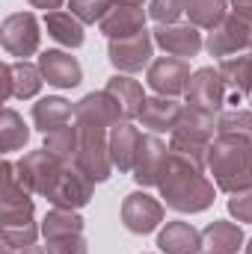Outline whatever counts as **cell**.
Segmentation results:
<instances>
[{
  "mask_svg": "<svg viewBox=\"0 0 252 254\" xmlns=\"http://www.w3.org/2000/svg\"><path fill=\"white\" fill-rule=\"evenodd\" d=\"M157 190L169 210L190 213V216L205 213L208 207H214V198H217V184L208 178L205 163L175 151H169V163L163 169Z\"/></svg>",
  "mask_w": 252,
  "mask_h": 254,
  "instance_id": "1",
  "label": "cell"
},
{
  "mask_svg": "<svg viewBox=\"0 0 252 254\" xmlns=\"http://www.w3.org/2000/svg\"><path fill=\"white\" fill-rule=\"evenodd\" d=\"M205 169L217 184V190L226 195L252 190V142L241 136L217 133L208 148Z\"/></svg>",
  "mask_w": 252,
  "mask_h": 254,
  "instance_id": "2",
  "label": "cell"
},
{
  "mask_svg": "<svg viewBox=\"0 0 252 254\" xmlns=\"http://www.w3.org/2000/svg\"><path fill=\"white\" fill-rule=\"evenodd\" d=\"M217 122H220V116L205 113V110H193V107L184 104V113H181L178 125L169 133V151L187 154L193 160L205 163L208 148H211V142L217 136Z\"/></svg>",
  "mask_w": 252,
  "mask_h": 254,
  "instance_id": "3",
  "label": "cell"
},
{
  "mask_svg": "<svg viewBox=\"0 0 252 254\" xmlns=\"http://www.w3.org/2000/svg\"><path fill=\"white\" fill-rule=\"evenodd\" d=\"M77 125V122H74ZM80 127V142H77V154H74V166L92 181V184H104L113 175V157H110V133L104 127Z\"/></svg>",
  "mask_w": 252,
  "mask_h": 254,
  "instance_id": "4",
  "label": "cell"
},
{
  "mask_svg": "<svg viewBox=\"0 0 252 254\" xmlns=\"http://www.w3.org/2000/svg\"><path fill=\"white\" fill-rule=\"evenodd\" d=\"M0 178H3V190H0V228H30L36 225V204H33V192L21 187L18 175H15V163L3 160L0 166Z\"/></svg>",
  "mask_w": 252,
  "mask_h": 254,
  "instance_id": "5",
  "label": "cell"
},
{
  "mask_svg": "<svg viewBox=\"0 0 252 254\" xmlns=\"http://www.w3.org/2000/svg\"><path fill=\"white\" fill-rule=\"evenodd\" d=\"M205 51H208L211 57H220V60L252 51V15L250 12L232 9V12L223 18V24L208 33Z\"/></svg>",
  "mask_w": 252,
  "mask_h": 254,
  "instance_id": "6",
  "label": "cell"
},
{
  "mask_svg": "<svg viewBox=\"0 0 252 254\" xmlns=\"http://www.w3.org/2000/svg\"><path fill=\"white\" fill-rule=\"evenodd\" d=\"M63 166L65 163L60 157H54L51 151L39 148V151H27V154L15 163V175H18L21 187L27 192L45 198V195L51 192V187H54V181L60 178Z\"/></svg>",
  "mask_w": 252,
  "mask_h": 254,
  "instance_id": "7",
  "label": "cell"
},
{
  "mask_svg": "<svg viewBox=\"0 0 252 254\" xmlns=\"http://www.w3.org/2000/svg\"><path fill=\"white\" fill-rule=\"evenodd\" d=\"M0 42H3V51L9 57H18V60H27L33 54H39V45H42V33H39V21L33 12H12L3 18V27H0Z\"/></svg>",
  "mask_w": 252,
  "mask_h": 254,
  "instance_id": "8",
  "label": "cell"
},
{
  "mask_svg": "<svg viewBox=\"0 0 252 254\" xmlns=\"http://www.w3.org/2000/svg\"><path fill=\"white\" fill-rule=\"evenodd\" d=\"M154 36L151 30H142L130 39H110L107 60L116 68V74H136L154 63Z\"/></svg>",
  "mask_w": 252,
  "mask_h": 254,
  "instance_id": "9",
  "label": "cell"
},
{
  "mask_svg": "<svg viewBox=\"0 0 252 254\" xmlns=\"http://www.w3.org/2000/svg\"><path fill=\"white\" fill-rule=\"evenodd\" d=\"M92 190L95 184L74 166V163H65L60 178L54 181L51 192L45 195L51 201V207H60V210H80L92 201Z\"/></svg>",
  "mask_w": 252,
  "mask_h": 254,
  "instance_id": "10",
  "label": "cell"
},
{
  "mask_svg": "<svg viewBox=\"0 0 252 254\" xmlns=\"http://www.w3.org/2000/svg\"><path fill=\"white\" fill-rule=\"evenodd\" d=\"M74 122L77 125H89V127H104V130H113V127L125 125V113L119 107V101L101 89V92H89L83 95L77 104H74Z\"/></svg>",
  "mask_w": 252,
  "mask_h": 254,
  "instance_id": "11",
  "label": "cell"
},
{
  "mask_svg": "<svg viewBox=\"0 0 252 254\" xmlns=\"http://www.w3.org/2000/svg\"><path fill=\"white\" fill-rule=\"evenodd\" d=\"M193 77L187 60H178V57H157L154 63L145 68V83L154 95H163V98H178L187 92V83Z\"/></svg>",
  "mask_w": 252,
  "mask_h": 254,
  "instance_id": "12",
  "label": "cell"
},
{
  "mask_svg": "<svg viewBox=\"0 0 252 254\" xmlns=\"http://www.w3.org/2000/svg\"><path fill=\"white\" fill-rule=\"evenodd\" d=\"M226 92L229 89H226L220 71L208 65V68H196L193 71V77L187 83V92H184V101L193 110H205V113L220 116V110L226 104Z\"/></svg>",
  "mask_w": 252,
  "mask_h": 254,
  "instance_id": "13",
  "label": "cell"
},
{
  "mask_svg": "<svg viewBox=\"0 0 252 254\" xmlns=\"http://www.w3.org/2000/svg\"><path fill=\"white\" fill-rule=\"evenodd\" d=\"M166 163H169V145H166L157 133H145L142 142H139V151H136V163H133L130 178H133L136 187H142V190L157 187L160 178H163Z\"/></svg>",
  "mask_w": 252,
  "mask_h": 254,
  "instance_id": "14",
  "label": "cell"
},
{
  "mask_svg": "<svg viewBox=\"0 0 252 254\" xmlns=\"http://www.w3.org/2000/svg\"><path fill=\"white\" fill-rule=\"evenodd\" d=\"M122 225H125L130 234H151L163 225V201L151 198L145 190H136L125 195L122 201Z\"/></svg>",
  "mask_w": 252,
  "mask_h": 254,
  "instance_id": "15",
  "label": "cell"
},
{
  "mask_svg": "<svg viewBox=\"0 0 252 254\" xmlns=\"http://www.w3.org/2000/svg\"><path fill=\"white\" fill-rule=\"evenodd\" d=\"M151 36H154V45L166 57H178V60H193L205 48V39H202L199 27H193V24H157L151 30Z\"/></svg>",
  "mask_w": 252,
  "mask_h": 254,
  "instance_id": "16",
  "label": "cell"
},
{
  "mask_svg": "<svg viewBox=\"0 0 252 254\" xmlns=\"http://www.w3.org/2000/svg\"><path fill=\"white\" fill-rule=\"evenodd\" d=\"M3 92L0 98L9 101V98H21V101H30L42 92L45 86V77L39 71V65L27 63V60H18V63H3Z\"/></svg>",
  "mask_w": 252,
  "mask_h": 254,
  "instance_id": "17",
  "label": "cell"
},
{
  "mask_svg": "<svg viewBox=\"0 0 252 254\" xmlns=\"http://www.w3.org/2000/svg\"><path fill=\"white\" fill-rule=\"evenodd\" d=\"M36 65H39L45 83L54 89H74L83 83V68L77 63V57H71L65 51H42Z\"/></svg>",
  "mask_w": 252,
  "mask_h": 254,
  "instance_id": "18",
  "label": "cell"
},
{
  "mask_svg": "<svg viewBox=\"0 0 252 254\" xmlns=\"http://www.w3.org/2000/svg\"><path fill=\"white\" fill-rule=\"evenodd\" d=\"M145 21H148V12L142 6L113 3V9L104 15V21L98 27H101V33L107 39H130V36H136V33L145 30Z\"/></svg>",
  "mask_w": 252,
  "mask_h": 254,
  "instance_id": "19",
  "label": "cell"
},
{
  "mask_svg": "<svg viewBox=\"0 0 252 254\" xmlns=\"http://www.w3.org/2000/svg\"><path fill=\"white\" fill-rule=\"evenodd\" d=\"M217 71L229 89V104H241L244 98H252V54L226 57L217 65Z\"/></svg>",
  "mask_w": 252,
  "mask_h": 254,
  "instance_id": "20",
  "label": "cell"
},
{
  "mask_svg": "<svg viewBox=\"0 0 252 254\" xmlns=\"http://www.w3.org/2000/svg\"><path fill=\"white\" fill-rule=\"evenodd\" d=\"M184 113V104H178L175 98H163V95H154V98H145L142 110H139V125L151 133H172L178 119Z\"/></svg>",
  "mask_w": 252,
  "mask_h": 254,
  "instance_id": "21",
  "label": "cell"
},
{
  "mask_svg": "<svg viewBox=\"0 0 252 254\" xmlns=\"http://www.w3.org/2000/svg\"><path fill=\"white\" fill-rule=\"evenodd\" d=\"M244 249V231L235 222L214 219L202 231V254H238Z\"/></svg>",
  "mask_w": 252,
  "mask_h": 254,
  "instance_id": "22",
  "label": "cell"
},
{
  "mask_svg": "<svg viewBox=\"0 0 252 254\" xmlns=\"http://www.w3.org/2000/svg\"><path fill=\"white\" fill-rule=\"evenodd\" d=\"M160 254H202V234L190 222H166L157 234Z\"/></svg>",
  "mask_w": 252,
  "mask_h": 254,
  "instance_id": "23",
  "label": "cell"
},
{
  "mask_svg": "<svg viewBox=\"0 0 252 254\" xmlns=\"http://www.w3.org/2000/svg\"><path fill=\"white\" fill-rule=\"evenodd\" d=\"M139 142H142V133H139V127H133L130 122L110 130V157H113V166L122 175H130L133 172Z\"/></svg>",
  "mask_w": 252,
  "mask_h": 254,
  "instance_id": "24",
  "label": "cell"
},
{
  "mask_svg": "<svg viewBox=\"0 0 252 254\" xmlns=\"http://www.w3.org/2000/svg\"><path fill=\"white\" fill-rule=\"evenodd\" d=\"M71 119H74V107L63 95H48L33 104V125L39 133H51L63 125H71Z\"/></svg>",
  "mask_w": 252,
  "mask_h": 254,
  "instance_id": "25",
  "label": "cell"
},
{
  "mask_svg": "<svg viewBox=\"0 0 252 254\" xmlns=\"http://www.w3.org/2000/svg\"><path fill=\"white\" fill-rule=\"evenodd\" d=\"M104 89L119 101V107H122V113H125L127 122L139 119V110H142V104H145V92H142V83H139V80H133L130 74H113Z\"/></svg>",
  "mask_w": 252,
  "mask_h": 254,
  "instance_id": "26",
  "label": "cell"
},
{
  "mask_svg": "<svg viewBox=\"0 0 252 254\" xmlns=\"http://www.w3.org/2000/svg\"><path fill=\"white\" fill-rule=\"evenodd\" d=\"M45 30L54 42H60L63 48H80L86 42V33H83V21L65 9L57 12H48L45 15Z\"/></svg>",
  "mask_w": 252,
  "mask_h": 254,
  "instance_id": "27",
  "label": "cell"
},
{
  "mask_svg": "<svg viewBox=\"0 0 252 254\" xmlns=\"http://www.w3.org/2000/svg\"><path fill=\"white\" fill-rule=\"evenodd\" d=\"M83 216L77 210H48V216L42 219V237L45 243L48 240H57V237H71V234H83Z\"/></svg>",
  "mask_w": 252,
  "mask_h": 254,
  "instance_id": "28",
  "label": "cell"
},
{
  "mask_svg": "<svg viewBox=\"0 0 252 254\" xmlns=\"http://www.w3.org/2000/svg\"><path fill=\"white\" fill-rule=\"evenodd\" d=\"M229 15V0H187V18L199 30H214Z\"/></svg>",
  "mask_w": 252,
  "mask_h": 254,
  "instance_id": "29",
  "label": "cell"
},
{
  "mask_svg": "<svg viewBox=\"0 0 252 254\" xmlns=\"http://www.w3.org/2000/svg\"><path fill=\"white\" fill-rule=\"evenodd\" d=\"M27 142H30V127L24 125V119H21L12 107H6V110L0 113V148H3V154L18 151V148H24Z\"/></svg>",
  "mask_w": 252,
  "mask_h": 254,
  "instance_id": "30",
  "label": "cell"
},
{
  "mask_svg": "<svg viewBox=\"0 0 252 254\" xmlns=\"http://www.w3.org/2000/svg\"><path fill=\"white\" fill-rule=\"evenodd\" d=\"M77 142H80V127L77 125H63L51 133H45V151H51L54 157H60L63 163H74L77 154Z\"/></svg>",
  "mask_w": 252,
  "mask_h": 254,
  "instance_id": "31",
  "label": "cell"
},
{
  "mask_svg": "<svg viewBox=\"0 0 252 254\" xmlns=\"http://www.w3.org/2000/svg\"><path fill=\"white\" fill-rule=\"evenodd\" d=\"M217 133H223V136H241V139H250L252 142V110H229V113H220Z\"/></svg>",
  "mask_w": 252,
  "mask_h": 254,
  "instance_id": "32",
  "label": "cell"
},
{
  "mask_svg": "<svg viewBox=\"0 0 252 254\" xmlns=\"http://www.w3.org/2000/svg\"><path fill=\"white\" fill-rule=\"evenodd\" d=\"M116 0H68L71 15H77L83 24H101L104 15L113 9Z\"/></svg>",
  "mask_w": 252,
  "mask_h": 254,
  "instance_id": "33",
  "label": "cell"
},
{
  "mask_svg": "<svg viewBox=\"0 0 252 254\" xmlns=\"http://www.w3.org/2000/svg\"><path fill=\"white\" fill-rule=\"evenodd\" d=\"M187 15V0H151L148 18L154 24H178V18Z\"/></svg>",
  "mask_w": 252,
  "mask_h": 254,
  "instance_id": "34",
  "label": "cell"
},
{
  "mask_svg": "<svg viewBox=\"0 0 252 254\" xmlns=\"http://www.w3.org/2000/svg\"><path fill=\"white\" fill-rule=\"evenodd\" d=\"M42 225H30V228H3V246L6 249H27L39 240Z\"/></svg>",
  "mask_w": 252,
  "mask_h": 254,
  "instance_id": "35",
  "label": "cell"
},
{
  "mask_svg": "<svg viewBox=\"0 0 252 254\" xmlns=\"http://www.w3.org/2000/svg\"><path fill=\"white\" fill-rule=\"evenodd\" d=\"M48 254H89V246L83 240V234H71V237H57L45 243Z\"/></svg>",
  "mask_w": 252,
  "mask_h": 254,
  "instance_id": "36",
  "label": "cell"
},
{
  "mask_svg": "<svg viewBox=\"0 0 252 254\" xmlns=\"http://www.w3.org/2000/svg\"><path fill=\"white\" fill-rule=\"evenodd\" d=\"M229 213H232L238 222H247V225H252V190L235 192V195L229 198Z\"/></svg>",
  "mask_w": 252,
  "mask_h": 254,
  "instance_id": "37",
  "label": "cell"
},
{
  "mask_svg": "<svg viewBox=\"0 0 252 254\" xmlns=\"http://www.w3.org/2000/svg\"><path fill=\"white\" fill-rule=\"evenodd\" d=\"M33 9H45V15L48 12H57V9H63V3L65 0H27Z\"/></svg>",
  "mask_w": 252,
  "mask_h": 254,
  "instance_id": "38",
  "label": "cell"
},
{
  "mask_svg": "<svg viewBox=\"0 0 252 254\" xmlns=\"http://www.w3.org/2000/svg\"><path fill=\"white\" fill-rule=\"evenodd\" d=\"M3 254H48V249H45V246H36V243L27 246V249H6V246H3Z\"/></svg>",
  "mask_w": 252,
  "mask_h": 254,
  "instance_id": "39",
  "label": "cell"
},
{
  "mask_svg": "<svg viewBox=\"0 0 252 254\" xmlns=\"http://www.w3.org/2000/svg\"><path fill=\"white\" fill-rule=\"evenodd\" d=\"M232 9H238V12H250L252 15V0H232Z\"/></svg>",
  "mask_w": 252,
  "mask_h": 254,
  "instance_id": "40",
  "label": "cell"
},
{
  "mask_svg": "<svg viewBox=\"0 0 252 254\" xmlns=\"http://www.w3.org/2000/svg\"><path fill=\"white\" fill-rule=\"evenodd\" d=\"M116 3H133V6H142L145 0H116Z\"/></svg>",
  "mask_w": 252,
  "mask_h": 254,
  "instance_id": "41",
  "label": "cell"
},
{
  "mask_svg": "<svg viewBox=\"0 0 252 254\" xmlns=\"http://www.w3.org/2000/svg\"><path fill=\"white\" fill-rule=\"evenodd\" d=\"M247 254H252V240H250V243H247Z\"/></svg>",
  "mask_w": 252,
  "mask_h": 254,
  "instance_id": "42",
  "label": "cell"
},
{
  "mask_svg": "<svg viewBox=\"0 0 252 254\" xmlns=\"http://www.w3.org/2000/svg\"><path fill=\"white\" fill-rule=\"evenodd\" d=\"M250 104H252V98H250Z\"/></svg>",
  "mask_w": 252,
  "mask_h": 254,
  "instance_id": "43",
  "label": "cell"
}]
</instances>
